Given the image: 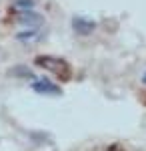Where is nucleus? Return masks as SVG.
<instances>
[{"label": "nucleus", "mask_w": 146, "mask_h": 151, "mask_svg": "<svg viewBox=\"0 0 146 151\" xmlns=\"http://www.w3.org/2000/svg\"><path fill=\"white\" fill-rule=\"evenodd\" d=\"M36 65L42 67V69H46V70H52L58 79H62V81H68V79H70V65H68L66 60L58 58V57L40 55V57H36Z\"/></svg>", "instance_id": "1"}, {"label": "nucleus", "mask_w": 146, "mask_h": 151, "mask_svg": "<svg viewBox=\"0 0 146 151\" xmlns=\"http://www.w3.org/2000/svg\"><path fill=\"white\" fill-rule=\"evenodd\" d=\"M30 89L38 95H48V97H60L62 95V89L54 85L50 79H34L30 83Z\"/></svg>", "instance_id": "2"}, {"label": "nucleus", "mask_w": 146, "mask_h": 151, "mask_svg": "<svg viewBox=\"0 0 146 151\" xmlns=\"http://www.w3.org/2000/svg\"><path fill=\"white\" fill-rule=\"evenodd\" d=\"M94 28H96V22L90 20V18H84V16H74V18H72V30L80 36L92 35Z\"/></svg>", "instance_id": "3"}, {"label": "nucleus", "mask_w": 146, "mask_h": 151, "mask_svg": "<svg viewBox=\"0 0 146 151\" xmlns=\"http://www.w3.org/2000/svg\"><path fill=\"white\" fill-rule=\"evenodd\" d=\"M18 20H20V22H28V24H32V26H38V24H42V14H34V12H22Z\"/></svg>", "instance_id": "4"}, {"label": "nucleus", "mask_w": 146, "mask_h": 151, "mask_svg": "<svg viewBox=\"0 0 146 151\" xmlns=\"http://www.w3.org/2000/svg\"><path fill=\"white\" fill-rule=\"evenodd\" d=\"M14 4H16V6H20V8H34L36 0H16Z\"/></svg>", "instance_id": "5"}, {"label": "nucleus", "mask_w": 146, "mask_h": 151, "mask_svg": "<svg viewBox=\"0 0 146 151\" xmlns=\"http://www.w3.org/2000/svg\"><path fill=\"white\" fill-rule=\"evenodd\" d=\"M142 83H144V85H146V73H144V75H142Z\"/></svg>", "instance_id": "6"}]
</instances>
